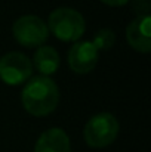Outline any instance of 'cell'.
Here are the masks:
<instances>
[{"mask_svg": "<svg viewBox=\"0 0 151 152\" xmlns=\"http://www.w3.org/2000/svg\"><path fill=\"white\" fill-rule=\"evenodd\" d=\"M21 102L25 111L34 117L49 115L59 103V89L50 77H31L21 92Z\"/></svg>", "mask_w": 151, "mask_h": 152, "instance_id": "obj_1", "label": "cell"}, {"mask_svg": "<svg viewBox=\"0 0 151 152\" xmlns=\"http://www.w3.org/2000/svg\"><path fill=\"white\" fill-rule=\"evenodd\" d=\"M48 30L61 42H79L86 31V22L80 12L71 7H58L52 10Z\"/></svg>", "mask_w": 151, "mask_h": 152, "instance_id": "obj_2", "label": "cell"}, {"mask_svg": "<svg viewBox=\"0 0 151 152\" xmlns=\"http://www.w3.org/2000/svg\"><path fill=\"white\" fill-rule=\"evenodd\" d=\"M119 121L110 112H99L94 115L85 126L83 136L91 148H105L111 145L119 134Z\"/></svg>", "mask_w": 151, "mask_h": 152, "instance_id": "obj_3", "label": "cell"}, {"mask_svg": "<svg viewBox=\"0 0 151 152\" xmlns=\"http://www.w3.org/2000/svg\"><path fill=\"white\" fill-rule=\"evenodd\" d=\"M16 43L25 48H40L49 37L46 22L36 15H24L18 18L12 27Z\"/></svg>", "mask_w": 151, "mask_h": 152, "instance_id": "obj_4", "label": "cell"}, {"mask_svg": "<svg viewBox=\"0 0 151 152\" xmlns=\"http://www.w3.org/2000/svg\"><path fill=\"white\" fill-rule=\"evenodd\" d=\"M33 64L21 52H9L0 58V80L7 86H18L31 78Z\"/></svg>", "mask_w": 151, "mask_h": 152, "instance_id": "obj_5", "label": "cell"}, {"mask_svg": "<svg viewBox=\"0 0 151 152\" xmlns=\"http://www.w3.org/2000/svg\"><path fill=\"white\" fill-rule=\"evenodd\" d=\"M68 65L76 74L91 72L99 59V52L92 42H76L68 50Z\"/></svg>", "mask_w": 151, "mask_h": 152, "instance_id": "obj_6", "label": "cell"}, {"mask_svg": "<svg viewBox=\"0 0 151 152\" xmlns=\"http://www.w3.org/2000/svg\"><path fill=\"white\" fill-rule=\"evenodd\" d=\"M126 40L132 49L141 53L151 50V18L150 15L136 16L126 27Z\"/></svg>", "mask_w": 151, "mask_h": 152, "instance_id": "obj_7", "label": "cell"}, {"mask_svg": "<svg viewBox=\"0 0 151 152\" xmlns=\"http://www.w3.org/2000/svg\"><path fill=\"white\" fill-rule=\"evenodd\" d=\"M34 152H71L70 137L62 129H49L37 139Z\"/></svg>", "mask_w": 151, "mask_h": 152, "instance_id": "obj_8", "label": "cell"}, {"mask_svg": "<svg viewBox=\"0 0 151 152\" xmlns=\"http://www.w3.org/2000/svg\"><path fill=\"white\" fill-rule=\"evenodd\" d=\"M31 64L40 72V75L50 77L59 68V55L52 46H40L34 53Z\"/></svg>", "mask_w": 151, "mask_h": 152, "instance_id": "obj_9", "label": "cell"}, {"mask_svg": "<svg viewBox=\"0 0 151 152\" xmlns=\"http://www.w3.org/2000/svg\"><path fill=\"white\" fill-rule=\"evenodd\" d=\"M116 43V34L110 28H101L99 31L95 34L92 45L96 48V50H110L113 45Z\"/></svg>", "mask_w": 151, "mask_h": 152, "instance_id": "obj_10", "label": "cell"}, {"mask_svg": "<svg viewBox=\"0 0 151 152\" xmlns=\"http://www.w3.org/2000/svg\"><path fill=\"white\" fill-rule=\"evenodd\" d=\"M150 0H135L133 1V10L138 13V16L142 15H150Z\"/></svg>", "mask_w": 151, "mask_h": 152, "instance_id": "obj_11", "label": "cell"}, {"mask_svg": "<svg viewBox=\"0 0 151 152\" xmlns=\"http://www.w3.org/2000/svg\"><path fill=\"white\" fill-rule=\"evenodd\" d=\"M101 1L108 6H124L126 3H129V0H101Z\"/></svg>", "mask_w": 151, "mask_h": 152, "instance_id": "obj_12", "label": "cell"}]
</instances>
